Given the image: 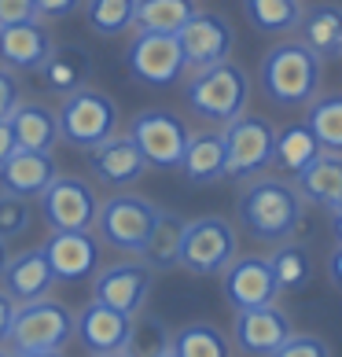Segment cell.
<instances>
[{
	"label": "cell",
	"mask_w": 342,
	"mask_h": 357,
	"mask_svg": "<svg viewBox=\"0 0 342 357\" xmlns=\"http://www.w3.org/2000/svg\"><path fill=\"white\" fill-rule=\"evenodd\" d=\"M81 8H85L88 30L100 37H118V33L133 30L137 0H85Z\"/></svg>",
	"instance_id": "obj_35"
},
{
	"label": "cell",
	"mask_w": 342,
	"mask_h": 357,
	"mask_svg": "<svg viewBox=\"0 0 342 357\" xmlns=\"http://www.w3.org/2000/svg\"><path fill=\"white\" fill-rule=\"evenodd\" d=\"M221 276H225V298L235 313L254 310V306H272L280 298L276 273L269 266V258H261V255H247V258L235 255V261Z\"/></svg>",
	"instance_id": "obj_15"
},
{
	"label": "cell",
	"mask_w": 342,
	"mask_h": 357,
	"mask_svg": "<svg viewBox=\"0 0 342 357\" xmlns=\"http://www.w3.org/2000/svg\"><path fill=\"white\" fill-rule=\"evenodd\" d=\"M11 133H15L19 151H56L59 137V114L48 103H19L8 118Z\"/></svg>",
	"instance_id": "obj_22"
},
{
	"label": "cell",
	"mask_w": 342,
	"mask_h": 357,
	"mask_svg": "<svg viewBox=\"0 0 342 357\" xmlns=\"http://www.w3.org/2000/svg\"><path fill=\"white\" fill-rule=\"evenodd\" d=\"M298 41L306 45L313 56L320 59H335L342 56V8L339 4H320L302 15L298 22Z\"/></svg>",
	"instance_id": "obj_27"
},
{
	"label": "cell",
	"mask_w": 342,
	"mask_h": 357,
	"mask_svg": "<svg viewBox=\"0 0 342 357\" xmlns=\"http://www.w3.org/2000/svg\"><path fill=\"white\" fill-rule=\"evenodd\" d=\"M37 19V0H0V26Z\"/></svg>",
	"instance_id": "obj_39"
},
{
	"label": "cell",
	"mask_w": 342,
	"mask_h": 357,
	"mask_svg": "<svg viewBox=\"0 0 342 357\" xmlns=\"http://www.w3.org/2000/svg\"><path fill=\"white\" fill-rule=\"evenodd\" d=\"M19 151V144H15V133H11V126H8V118H0V166L8 162L11 155Z\"/></svg>",
	"instance_id": "obj_42"
},
{
	"label": "cell",
	"mask_w": 342,
	"mask_h": 357,
	"mask_svg": "<svg viewBox=\"0 0 342 357\" xmlns=\"http://www.w3.org/2000/svg\"><path fill=\"white\" fill-rule=\"evenodd\" d=\"M11 317H15V298L0 287V347L8 342V332H11Z\"/></svg>",
	"instance_id": "obj_41"
},
{
	"label": "cell",
	"mask_w": 342,
	"mask_h": 357,
	"mask_svg": "<svg viewBox=\"0 0 342 357\" xmlns=\"http://www.w3.org/2000/svg\"><path fill=\"white\" fill-rule=\"evenodd\" d=\"M317 155H320V144H317V137L309 133V126H306V122H302V126H287V129H280V133H276L272 162L280 166L283 174L298 177L302 169H306Z\"/></svg>",
	"instance_id": "obj_30"
},
{
	"label": "cell",
	"mask_w": 342,
	"mask_h": 357,
	"mask_svg": "<svg viewBox=\"0 0 342 357\" xmlns=\"http://www.w3.org/2000/svg\"><path fill=\"white\" fill-rule=\"evenodd\" d=\"M88 70H92V59H88V52L81 45H56L37 74H41V85L48 92L70 96V92L88 85Z\"/></svg>",
	"instance_id": "obj_24"
},
{
	"label": "cell",
	"mask_w": 342,
	"mask_h": 357,
	"mask_svg": "<svg viewBox=\"0 0 342 357\" xmlns=\"http://www.w3.org/2000/svg\"><path fill=\"white\" fill-rule=\"evenodd\" d=\"M173 357H232V342L214 324H184L173 332Z\"/></svg>",
	"instance_id": "obj_31"
},
{
	"label": "cell",
	"mask_w": 342,
	"mask_h": 357,
	"mask_svg": "<svg viewBox=\"0 0 342 357\" xmlns=\"http://www.w3.org/2000/svg\"><path fill=\"white\" fill-rule=\"evenodd\" d=\"M125 67H129V74H133V82L151 85V89H166V85L180 82V74L188 70V63H184L177 33H143V30H137L129 48H125Z\"/></svg>",
	"instance_id": "obj_10"
},
{
	"label": "cell",
	"mask_w": 342,
	"mask_h": 357,
	"mask_svg": "<svg viewBox=\"0 0 342 357\" xmlns=\"http://www.w3.org/2000/svg\"><path fill=\"white\" fill-rule=\"evenodd\" d=\"M320 67L324 59L313 56L302 41H280L261 56L258 85L276 107H306L320 89V77H324Z\"/></svg>",
	"instance_id": "obj_2"
},
{
	"label": "cell",
	"mask_w": 342,
	"mask_h": 357,
	"mask_svg": "<svg viewBox=\"0 0 342 357\" xmlns=\"http://www.w3.org/2000/svg\"><path fill=\"white\" fill-rule=\"evenodd\" d=\"M225 133V177L251 181L272 166L276 151V126L261 114H240L235 122L221 126Z\"/></svg>",
	"instance_id": "obj_8"
},
{
	"label": "cell",
	"mask_w": 342,
	"mask_h": 357,
	"mask_svg": "<svg viewBox=\"0 0 342 357\" xmlns=\"http://www.w3.org/2000/svg\"><path fill=\"white\" fill-rule=\"evenodd\" d=\"M37 203H41V218L52 232H88L100 214V199L92 192V184L63 174L41 192Z\"/></svg>",
	"instance_id": "obj_11"
},
{
	"label": "cell",
	"mask_w": 342,
	"mask_h": 357,
	"mask_svg": "<svg viewBox=\"0 0 342 357\" xmlns=\"http://www.w3.org/2000/svg\"><path fill=\"white\" fill-rule=\"evenodd\" d=\"M173 350V332L159 321V317H133V328H129L125 339V357H162Z\"/></svg>",
	"instance_id": "obj_34"
},
{
	"label": "cell",
	"mask_w": 342,
	"mask_h": 357,
	"mask_svg": "<svg viewBox=\"0 0 342 357\" xmlns=\"http://www.w3.org/2000/svg\"><path fill=\"white\" fill-rule=\"evenodd\" d=\"M133 144L140 148L143 162L148 169H177L180 158H184V148L192 140V129L180 114L166 111V107H148L140 111L133 122L125 129Z\"/></svg>",
	"instance_id": "obj_9"
},
{
	"label": "cell",
	"mask_w": 342,
	"mask_h": 357,
	"mask_svg": "<svg viewBox=\"0 0 342 357\" xmlns=\"http://www.w3.org/2000/svg\"><path fill=\"white\" fill-rule=\"evenodd\" d=\"M85 162L92 169V177L111 184V188H125V184H137L143 174H148V162H143L140 148L133 144L129 133H114L103 144L85 151Z\"/></svg>",
	"instance_id": "obj_18"
},
{
	"label": "cell",
	"mask_w": 342,
	"mask_h": 357,
	"mask_svg": "<svg viewBox=\"0 0 342 357\" xmlns=\"http://www.w3.org/2000/svg\"><path fill=\"white\" fill-rule=\"evenodd\" d=\"M0 280H4L8 295L15 298V306L19 302L45 298V295H52V287H56V276H52V266H48L41 247L22 250V255H11V261H8V269H4Z\"/></svg>",
	"instance_id": "obj_21"
},
{
	"label": "cell",
	"mask_w": 342,
	"mask_h": 357,
	"mask_svg": "<svg viewBox=\"0 0 342 357\" xmlns=\"http://www.w3.org/2000/svg\"><path fill=\"white\" fill-rule=\"evenodd\" d=\"M235 255H240V236L228 218H195L184 225V243H180V269L195 276H217L225 273Z\"/></svg>",
	"instance_id": "obj_7"
},
{
	"label": "cell",
	"mask_w": 342,
	"mask_h": 357,
	"mask_svg": "<svg viewBox=\"0 0 342 357\" xmlns=\"http://www.w3.org/2000/svg\"><path fill=\"white\" fill-rule=\"evenodd\" d=\"M8 261H11V250H8V240H0V276H4V269H8Z\"/></svg>",
	"instance_id": "obj_45"
},
{
	"label": "cell",
	"mask_w": 342,
	"mask_h": 357,
	"mask_svg": "<svg viewBox=\"0 0 342 357\" xmlns=\"http://www.w3.org/2000/svg\"><path fill=\"white\" fill-rule=\"evenodd\" d=\"M177 41H180L188 70H199V67L225 63L232 56L235 30H232V22L225 15H217V11H195V15L180 26Z\"/></svg>",
	"instance_id": "obj_13"
},
{
	"label": "cell",
	"mask_w": 342,
	"mask_h": 357,
	"mask_svg": "<svg viewBox=\"0 0 342 357\" xmlns=\"http://www.w3.org/2000/svg\"><path fill=\"white\" fill-rule=\"evenodd\" d=\"M332 232H335V240L342 243V203L332 210Z\"/></svg>",
	"instance_id": "obj_44"
},
{
	"label": "cell",
	"mask_w": 342,
	"mask_h": 357,
	"mask_svg": "<svg viewBox=\"0 0 342 357\" xmlns=\"http://www.w3.org/2000/svg\"><path fill=\"white\" fill-rule=\"evenodd\" d=\"M85 0H37V19H70Z\"/></svg>",
	"instance_id": "obj_40"
},
{
	"label": "cell",
	"mask_w": 342,
	"mask_h": 357,
	"mask_svg": "<svg viewBox=\"0 0 342 357\" xmlns=\"http://www.w3.org/2000/svg\"><path fill=\"white\" fill-rule=\"evenodd\" d=\"M243 15L258 33L283 37V33L298 30L306 11H302L298 0H243Z\"/></svg>",
	"instance_id": "obj_29"
},
{
	"label": "cell",
	"mask_w": 342,
	"mask_h": 357,
	"mask_svg": "<svg viewBox=\"0 0 342 357\" xmlns=\"http://www.w3.org/2000/svg\"><path fill=\"white\" fill-rule=\"evenodd\" d=\"M59 114V137L74 144V148H96L107 137L118 133V103L100 89H77L70 96H63Z\"/></svg>",
	"instance_id": "obj_6"
},
{
	"label": "cell",
	"mask_w": 342,
	"mask_h": 357,
	"mask_svg": "<svg viewBox=\"0 0 342 357\" xmlns=\"http://www.w3.org/2000/svg\"><path fill=\"white\" fill-rule=\"evenodd\" d=\"M177 169L184 174L188 184H214V181H221L225 177V133H221V129L192 133Z\"/></svg>",
	"instance_id": "obj_23"
},
{
	"label": "cell",
	"mask_w": 342,
	"mask_h": 357,
	"mask_svg": "<svg viewBox=\"0 0 342 357\" xmlns=\"http://www.w3.org/2000/svg\"><path fill=\"white\" fill-rule=\"evenodd\" d=\"M33 225V206L22 195H11L0 188V240H19Z\"/></svg>",
	"instance_id": "obj_36"
},
{
	"label": "cell",
	"mask_w": 342,
	"mask_h": 357,
	"mask_svg": "<svg viewBox=\"0 0 342 357\" xmlns=\"http://www.w3.org/2000/svg\"><path fill=\"white\" fill-rule=\"evenodd\" d=\"M15 357H63V350H45V354H15Z\"/></svg>",
	"instance_id": "obj_46"
},
{
	"label": "cell",
	"mask_w": 342,
	"mask_h": 357,
	"mask_svg": "<svg viewBox=\"0 0 342 357\" xmlns=\"http://www.w3.org/2000/svg\"><path fill=\"white\" fill-rule=\"evenodd\" d=\"M184 221L180 214H169V210H159V218L151 225V236L140 250V261L151 266L155 273L177 269L180 266V243H184Z\"/></svg>",
	"instance_id": "obj_26"
},
{
	"label": "cell",
	"mask_w": 342,
	"mask_h": 357,
	"mask_svg": "<svg viewBox=\"0 0 342 357\" xmlns=\"http://www.w3.org/2000/svg\"><path fill=\"white\" fill-rule=\"evenodd\" d=\"M0 357H15V354H11V350H0Z\"/></svg>",
	"instance_id": "obj_48"
},
{
	"label": "cell",
	"mask_w": 342,
	"mask_h": 357,
	"mask_svg": "<svg viewBox=\"0 0 342 357\" xmlns=\"http://www.w3.org/2000/svg\"><path fill=\"white\" fill-rule=\"evenodd\" d=\"M269 357H332V347H327L320 335H291Z\"/></svg>",
	"instance_id": "obj_37"
},
{
	"label": "cell",
	"mask_w": 342,
	"mask_h": 357,
	"mask_svg": "<svg viewBox=\"0 0 342 357\" xmlns=\"http://www.w3.org/2000/svg\"><path fill=\"white\" fill-rule=\"evenodd\" d=\"M306 126L317 137L320 151L327 155H342V96H320L309 103L306 111Z\"/></svg>",
	"instance_id": "obj_32"
},
{
	"label": "cell",
	"mask_w": 342,
	"mask_h": 357,
	"mask_svg": "<svg viewBox=\"0 0 342 357\" xmlns=\"http://www.w3.org/2000/svg\"><path fill=\"white\" fill-rule=\"evenodd\" d=\"M56 284H81L92 280L100 269V236L88 232H52L41 243Z\"/></svg>",
	"instance_id": "obj_14"
},
{
	"label": "cell",
	"mask_w": 342,
	"mask_h": 357,
	"mask_svg": "<svg viewBox=\"0 0 342 357\" xmlns=\"http://www.w3.org/2000/svg\"><path fill=\"white\" fill-rule=\"evenodd\" d=\"M195 0H137L133 30L143 33H180V26L195 15Z\"/></svg>",
	"instance_id": "obj_28"
},
{
	"label": "cell",
	"mask_w": 342,
	"mask_h": 357,
	"mask_svg": "<svg viewBox=\"0 0 342 357\" xmlns=\"http://www.w3.org/2000/svg\"><path fill=\"white\" fill-rule=\"evenodd\" d=\"M295 188L306 203L335 210L342 203V155H327L320 151L313 162L295 177Z\"/></svg>",
	"instance_id": "obj_25"
},
{
	"label": "cell",
	"mask_w": 342,
	"mask_h": 357,
	"mask_svg": "<svg viewBox=\"0 0 342 357\" xmlns=\"http://www.w3.org/2000/svg\"><path fill=\"white\" fill-rule=\"evenodd\" d=\"M159 218V206L143 195L133 192H114L111 199L100 203V214H96V236L100 243H107L111 250H122V255H137L151 236V225Z\"/></svg>",
	"instance_id": "obj_5"
},
{
	"label": "cell",
	"mask_w": 342,
	"mask_h": 357,
	"mask_svg": "<svg viewBox=\"0 0 342 357\" xmlns=\"http://www.w3.org/2000/svg\"><path fill=\"white\" fill-rule=\"evenodd\" d=\"M327 276H332V284L342 291V243L327 255Z\"/></svg>",
	"instance_id": "obj_43"
},
{
	"label": "cell",
	"mask_w": 342,
	"mask_h": 357,
	"mask_svg": "<svg viewBox=\"0 0 342 357\" xmlns=\"http://www.w3.org/2000/svg\"><path fill=\"white\" fill-rule=\"evenodd\" d=\"M129 328H133V317L103 306L96 298L74 313V339L81 342L88 354H122L125 339H129Z\"/></svg>",
	"instance_id": "obj_17"
},
{
	"label": "cell",
	"mask_w": 342,
	"mask_h": 357,
	"mask_svg": "<svg viewBox=\"0 0 342 357\" xmlns=\"http://www.w3.org/2000/svg\"><path fill=\"white\" fill-rule=\"evenodd\" d=\"M74 339V313L59 298H37V302H19L11 317L8 347L11 354H45V350H67Z\"/></svg>",
	"instance_id": "obj_4"
},
{
	"label": "cell",
	"mask_w": 342,
	"mask_h": 357,
	"mask_svg": "<svg viewBox=\"0 0 342 357\" xmlns=\"http://www.w3.org/2000/svg\"><path fill=\"white\" fill-rule=\"evenodd\" d=\"M184 100H188L195 118H203L210 126H228L240 114H247L251 77L232 59L214 63V67H199V70H192L188 85H184Z\"/></svg>",
	"instance_id": "obj_3"
},
{
	"label": "cell",
	"mask_w": 342,
	"mask_h": 357,
	"mask_svg": "<svg viewBox=\"0 0 342 357\" xmlns=\"http://www.w3.org/2000/svg\"><path fill=\"white\" fill-rule=\"evenodd\" d=\"M88 357H125V354H88Z\"/></svg>",
	"instance_id": "obj_47"
},
{
	"label": "cell",
	"mask_w": 342,
	"mask_h": 357,
	"mask_svg": "<svg viewBox=\"0 0 342 357\" xmlns=\"http://www.w3.org/2000/svg\"><path fill=\"white\" fill-rule=\"evenodd\" d=\"M151 284H155L151 266H143V261H114V266L96 269V276H92V298L118 313L137 317L151 295Z\"/></svg>",
	"instance_id": "obj_12"
},
{
	"label": "cell",
	"mask_w": 342,
	"mask_h": 357,
	"mask_svg": "<svg viewBox=\"0 0 342 357\" xmlns=\"http://www.w3.org/2000/svg\"><path fill=\"white\" fill-rule=\"evenodd\" d=\"M162 357H173V350H169V354H162Z\"/></svg>",
	"instance_id": "obj_49"
},
{
	"label": "cell",
	"mask_w": 342,
	"mask_h": 357,
	"mask_svg": "<svg viewBox=\"0 0 342 357\" xmlns=\"http://www.w3.org/2000/svg\"><path fill=\"white\" fill-rule=\"evenodd\" d=\"M59 177L52 151H15L0 166V188L22 199H41V192Z\"/></svg>",
	"instance_id": "obj_20"
},
{
	"label": "cell",
	"mask_w": 342,
	"mask_h": 357,
	"mask_svg": "<svg viewBox=\"0 0 342 357\" xmlns=\"http://www.w3.org/2000/svg\"><path fill=\"white\" fill-rule=\"evenodd\" d=\"M240 225L261 243H287L306 221V199L283 177H251L235 199Z\"/></svg>",
	"instance_id": "obj_1"
},
{
	"label": "cell",
	"mask_w": 342,
	"mask_h": 357,
	"mask_svg": "<svg viewBox=\"0 0 342 357\" xmlns=\"http://www.w3.org/2000/svg\"><path fill=\"white\" fill-rule=\"evenodd\" d=\"M19 103H22L19 77L11 74L8 67H0V118H11V111H15Z\"/></svg>",
	"instance_id": "obj_38"
},
{
	"label": "cell",
	"mask_w": 342,
	"mask_h": 357,
	"mask_svg": "<svg viewBox=\"0 0 342 357\" xmlns=\"http://www.w3.org/2000/svg\"><path fill=\"white\" fill-rule=\"evenodd\" d=\"M52 48H56V41L37 19L0 26V63L8 70H41Z\"/></svg>",
	"instance_id": "obj_19"
},
{
	"label": "cell",
	"mask_w": 342,
	"mask_h": 357,
	"mask_svg": "<svg viewBox=\"0 0 342 357\" xmlns=\"http://www.w3.org/2000/svg\"><path fill=\"white\" fill-rule=\"evenodd\" d=\"M295 335L291 317L280 306H254V310H240L232 321V342L251 357H269Z\"/></svg>",
	"instance_id": "obj_16"
},
{
	"label": "cell",
	"mask_w": 342,
	"mask_h": 357,
	"mask_svg": "<svg viewBox=\"0 0 342 357\" xmlns=\"http://www.w3.org/2000/svg\"><path fill=\"white\" fill-rule=\"evenodd\" d=\"M269 266L276 273V284L280 291H302L313 276V258L302 243H276V250L269 255Z\"/></svg>",
	"instance_id": "obj_33"
}]
</instances>
